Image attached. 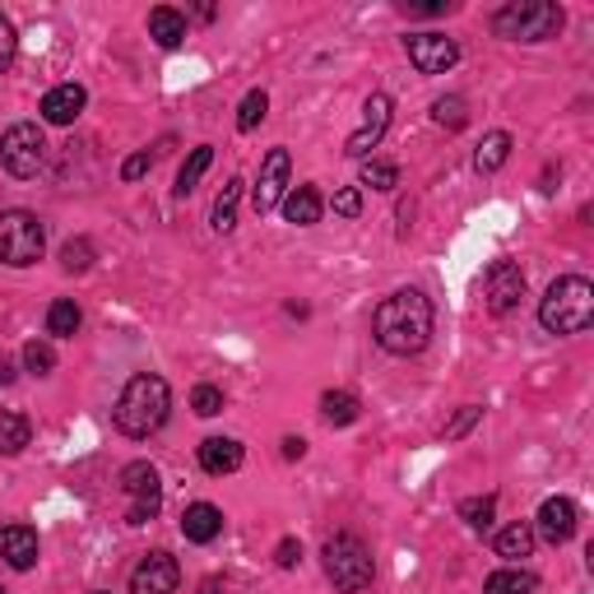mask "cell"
<instances>
[{
  "instance_id": "6da1fadb",
  "label": "cell",
  "mask_w": 594,
  "mask_h": 594,
  "mask_svg": "<svg viewBox=\"0 0 594 594\" xmlns=\"http://www.w3.org/2000/svg\"><path fill=\"white\" fill-rule=\"evenodd\" d=\"M433 325H437L433 298L423 289H399L382 298V306L372 312V340L386 353H395V358H414L433 340Z\"/></svg>"
},
{
  "instance_id": "7a4b0ae2",
  "label": "cell",
  "mask_w": 594,
  "mask_h": 594,
  "mask_svg": "<svg viewBox=\"0 0 594 594\" xmlns=\"http://www.w3.org/2000/svg\"><path fill=\"white\" fill-rule=\"evenodd\" d=\"M168 414H173L168 382L154 376V372H139V376H131V382H126V390H122V399H116V414L112 418H116V433L145 441V437L158 433L163 423H168Z\"/></svg>"
},
{
  "instance_id": "3957f363",
  "label": "cell",
  "mask_w": 594,
  "mask_h": 594,
  "mask_svg": "<svg viewBox=\"0 0 594 594\" xmlns=\"http://www.w3.org/2000/svg\"><path fill=\"white\" fill-rule=\"evenodd\" d=\"M594 321V283L585 274H562L549 283V293L539 302V325L549 335H581Z\"/></svg>"
},
{
  "instance_id": "277c9868",
  "label": "cell",
  "mask_w": 594,
  "mask_h": 594,
  "mask_svg": "<svg viewBox=\"0 0 594 594\" xmlns=\"http://www.w3.org/2000/svg\"><path fill=\"white\" fill-rule=\"evenodd\" d=\"M562 23L566 14L553 0H511V6L492 14V33L507 42H549L562 33Z\"/></svg>"
},
{
  "instance_id": "5b68a950",
  "label": "cell",
  "mask_w": 594,
  "mask_h": 594,
  "mask_svg": "<svg viewBox=\"0 0 594 594\" xmlns=\"http://www.w3.org/2000/svg\"><path fill=\"white\" fill-rule=\"evenodd\" d=\"M321 566H325V576L335 590L344 594H363L376 576V562H372V549L358 539V534H335V539H325V549H321Z\"/></svg>"
},
{
  "instance_id": "8992f818",
  "label": "cell",
  "mask_w": 594,
  "mask_h": 594,
  "mask_svg": "<svg viewBox=\"0 0 594 594\" xmlns=\"http://www.w3.org/2000/svg\"><path fill=\"white\" fill-rule=\"evenodd\" d=\"M42 247H46V228H42L38 213H29V209L0 213V265L29 270L42 260Z\"/></svg>"
},
{
  "instance_id": "52a82bcc",
  "label": "cell",
  "mask_w": 594,
  "mask_h": 594,
  "mask_svg": "<svg viewBox=\"0 0 594 594\" xmlns=\"http://www.w3.org/2000/svg\"><path fill=\"white\" fill-rule=\"evenodd\" d=\"M0 163H6L10 177H38V168L46 163V139L33 122H14L6 135H0Z\"/></svg>"
},
{
  "instance_id": "ba28073f",
  "label": "cell",
  "mask_w": 594,
  "mask_h": 594,
  "mask_svg": "<svg viewBox=\"0 0 594 594\" xmlns=\"http://www.w3.org/2000/svg\"><path fill=\"white\" fill-rule=\"evenodd\" d=\"M122 492L131 497V511H126L131 525H149L163 507V483H158V469L149 460H131L122 469Z\"/></svg>"
},
{
  "instance_id": "9c48e42d",
  "label": "cell",
  "mask_w": 594,
  "mask_h": 594,
  "mask_svg": "<svg viewBox=\"0 0 594 594\" xmlns=\"http://www.w3.org/2000/svg\"><path fill=\"white\" fill-rule=\"evenodd\" d=\"M520 298H525V270L515 260H492L483 274V306L492 316H507L520 306Z\"/></svg>"
},
{
  "instance_id": "30bf717a",
  "label": "cell",
  "mask_w": 594,
  "mask_h": 594,
  "mask_svg": "<svg viewBox=\"0 0 594 594\" xmlns=\"http://www.w3.org/2000/svg\"><path fill=\"white\" fill-rule=\"evenodd\" d=\"M404 52H409L418 75H446L460 61V42L446 33H409L404 38Z\"/></svg>"
},
{
  "instance_id": "8fae6325",
  "label": "cell",
  "mask_w": 594,
  "mask_h": 594,
  "mask_svg": "<svg viewBox=\"0 0 594 594\" xmlns=\"http://www.w3.org/2000/svg\"><path fill=\"white\" fill-rule=\"evenodd\" d=\"M289 173H293L289 149H270L265 163H260V173H256V186H251V205H256V213H270L283 196H289Z\"/></svg>"
},
{
  "instance_id": "7c38bea8",
  "label": "cell",
  "mask_w": 594,
  "mask_h": 594,
  "mask_svg": "<svg viewBox=\"0 0 594 594\" xmlns=\"http://www.w3.org/2000/svg\"><path fill=\"white\" fill-rule=\"evenodd\" d=\"M177 585H181V566L163 549L139 557V566L131 572V594H177Z\"/></svg>"
},
{
  "instance_id": "4fadbf2b",
  "label": "cell",
  "mask_w": 594,
  "mask_h": 594,
  "mask_svg": "<svg viewBox=\"0 0 594 594\" xmlns=\"http://www.w3.org/2000/svg\"><path fill=\"white\" fill-rule=\"evenodd\" d=\"M386 131H390V98H386V93H372L367 107H363V126L348 135L344 154H348V158H367L376 145H382Z\"/></svg>"
},
{
  "instance_id": "5bb4252c",
  "label": "cell",
  "mask_w": 594,
  "mask_h": 594,
  "mask_svg": "<svg viewBox=\"0 0 594 594\" xmlns=\"http://www.w3.org/2000/svg\"><path fill=\"white\" fill-rule=\"evenodd\" d=\"M84 107H88L84 84H56V88H46V98H42L38 112H42L46 126H75Z\"/></svg>"
},
{
  "instance_id": "9a60e30c",
  "label": "cell",
  "mask_w": 594,
  "mask_h": 594,
  "mask_svg": "<svg viewBox=\"0 0 594 594\" xmlns=\"http://www.w3.org/2000/svg\"><path fill=\"white\" fill-rule=\"evenodd\" d=\"M534 530H539V539H549V543H566L576 534V502L572 497H549V502L539 507Z\"/></svg>"
},
{
  "instance_id": "2e32d148",
  "label": "cell",
  "mask_w": 594,
  "mask_h": 594,
  "mask_svg": "<svg viewBox=\"0 0 594 594\" xmlns=\"http://www.w3.org/2000/svg\"><path fill=\"white\" fill-rule=\"evenodd\" d=\"M0 557L14 572H33L38 566V530L33 525H0Z\"/></svg>"
},
{
  "instance_id": "e0dca14e",
  "label": "cell",
  "mask_w": 594,
  "mask_h": 594,
  "mask_svg": "<svg viewBox=\"0 0 594 594\" xmlns=\"http://www.w3.org/2000/svg\"><path fill=\"white\" fill-rule=\"evenodd\" d=\"M247 460V450L237 437H205L200 441V469L213 473V479H223V473H237Z\"/></svg>"
},
{
  "instance_id": "ac0fdd59",
  "label": "cell",
  "mask_w": 594,
  "mask_h": 594,
  "mask_svg": "<svg viewBox=\"0 0 594 594\" xmlns=\"http://www.w3.org/2000/svg\"><path fill=\"white\" fill-rule=\"evenodd\" d=\"M279 205H283V219L298 223V228H312V223H321V213H325V200H321L316 186H293V191L283 196Z\"/></svg>"
},
{
  "instance_id": "d6986e66",
  "label": "cell",
  "mask_w": 594,
  "mask_h": 594,
  "mask_svg": "<svg viewBox=\"0 0 594 594\" xmlns=\"http://www.w3.org/2000/svg\"><path fill=\"white\" fill-rule=\"evenodd\" d=\"M181 534L191 539V543H213V539L223 534V511L213 507V502L186 507V515H181Z\"/></svg>"
},
{
  "instance_id": "ffe728a7",
  "label": "cell",
  "mask_w": 594,
  "mask_h": 594,
  "mask_svg": "<svg viewBox=\"0 0 594 594\" xmlns=\"http://www.w3.org/2000/svg\"><path fill=\"white\" fill-rule=\"evenodd\" d=\"M149 38L163 46V52H177V46L186 42V14L173 10V6L149 10Z\"/></svg>"
},
{
  "instance_id": "44dd1931",
  "label": "cell",
  "mask_w": 594,
  "mask_h": 594,
  "mask_svg": "<svg viewBox=\"0 0 594 594\" xmlns=\"http://www.w3.org/2000/svg\"><path fill=\"white\" fill-rule=\"evenodd\" d=\"M358 414H363V404H358V395H353V390H325V395H321V418H325L330 427L358 423Z\"/></svg>"
},
{
  "instance_id": "7402d4cb",
  "label": "cell",
  "mask_w": 594,
  "mask_h": 594,
  "mask_svg": "<svg viewBox=\"0 0 594 594\" xmlns=\"http://www.w3.org/2000/svg\"><path fill=\"white\" fill-rule=\"evenodd\" d=\"M511 145H515V139H511L507 131H492V135H483V145L473 149V168H479L483 177H488V173H497V168H507Z\"/></svg>"
},
{
  "instance_id": "603a6c76",
  "label": "cell",
  "mask_w": 594,
  "mask_h": 594,
  "mask_svg": "<svg viewBox=\"0 0 594 594\" xmlns=\"http://www.w3.org/2000/svg\"><path fill=\"white\" fill-rule=\"evenodd\" d=\"M492 549H497V557H507V562L530 557L534 553V530L525 525V520H515V525H507L502 534L492 539Z\"/></svg>"
},
{
  "instance_id": "cb8c5ba5",
  "label": "cell",
  "mask_w": 594,
  "mask_h": 594,
  "mask_svg": "<svg viewBox=\"0 0 594 594\" xmlns=\"http://www.w3.org/2000/svg\"><path fill=\"white\" fill-rule=\"evenodd\" d=\"M80 325H84V312H80V302H70V298H56L52 306H46V335H56V340H70V335H80Z\"/></svg>"
},
{
  "instance_id": "d4e9b609",
  "label": "cell",
  "mask_w": 594,
  "mask_h": 594,
  "mask_svg": "<svg viewBox=\"0 0 594 594\" xmlns=\"http://www.w3.org/2000/svg\"><path fill=\"white\" fill-rule=\"evenodd\" d=\"M539 590V576L534 572H520V566H507V572H492L483 594H534Z\"/></svg>"
},
{
  "instance_id": "484cf974",
  "label": "cell",
  "mask_w": 594,
  "mask_h": 594,
  "mask_svg": "<svg viewBox=\"0 0 594 594\" xmlns=\"http://www.w3.org/2000/svg\"><path fill=\"white\" fill-rule=\"evenodd\" d=\"M33 437V423L23 414H0V456H19Z\"/></svg>"
},
{
  "instance_id": "4316f807",
  "label": "cell",
  "mask_w": 594,
  "mask_h": 594,
  "mask_svg": "<svg viewBox=\"0 0 594 594\" xmlns=\"http://www.w3.org/2000/svg\"><path fill=\"white\" fill-rule=\"evenodd\" d=\"M209 163H213V149H209V145L191 149V158H186V163H181V173H177V196H191V191H196L200 177L209 173Z\"/></svg>"
},
{
  "instance_id": "83f0119b",
  "label": "cell",
  "mask_w": 594,
  "mask_h": 594,
  "mask_svg": "<svg viewBox=\"0 0 594 594\" xmlns=\"http://www.w3.org/2000/svg\"><path fill=\"white\" fill-rule=\"evenodd\" d=\"M237 200H242V181H228L219 200H213V232H232L237 228Z\"/></svg>"
},
{
  "instance_id": "f1b7e54d",
  "label": "cell",
  "mask_w": 594,
  "mask_h": 594,
  "mask_svg": "<svg viewBox=\"0 0 594 594\" xmlns=\"http://www.w3.org/2000/svg\"><path fill=\"white\" fill-rule=\"evenodd\" d=\"M265 112H270V93L265 88H251L242 107H237V131H256L260 122H265Z\"/></svg>"
},
{
  "instance_id": "f546056e",
  "label": "cell",
  "mask_w": 594,
  "mask_h": 594,
  "mask_svg": "<svg viewBox=\"0 0 594 594\" xmlns=\"http://www.w3.org/2000/svg\"><path fill=\"white\" fill-rule=\"evenodd\" d=\"M358 186H372V191H395V186H399V168H395V163L372 158V163H363Z\"/></svg>"
},
{
  "instance_id": "4dcf8cb0",
  "label": "cell",
  "mask_w": 594,
  "mask_h": 594,
  "mask_svg": "<svg viewBox=\"0 0 594 594\" xmlns=\"http://www.w3.org/2000/svg\"><path fill=\"white\" fill-rule=\"evenodd\" d=\"M492 515H497V497H469V502H460V520L469 530H488L492 525Z\"/></svg>"
},
{
  "instance_id": "1f68e13d",
  "label": "cell",
  "mask_w": 594,
  "mask_h": 594,
  "mask_svg": "<svg viewBox=\"0 0 594 594\" xmlns=\"http://www.w3.org/2000/svg\"><path fill=\"white\" fill-rule=\"evenodd\" d=\"M433 122L446 126V131H465V122H469L465 98H456V93H450V98H437L433 103Z\"/></svg>"
},
{
  "instance_id": "d6a6232c",
  "label": "cell",
  "mask_w": 594,
  "mask_h": 594,
  "mask_svg": "<svg viewBox=\"0 0 594 594\" xmlns=\"http://www.w3.org/2000/svg\"><path fill=\"white\" fill-rule=\"evenodd\" d=\"M88 265H93V242L88 237H75V242L61 247V270L65 274H84Z\"/></svg>"
},
{
  "instance_id": "836d02e7",
  "label": "cell",
  "mask_w": 594,
  "mask_h": 594,
  "mask_svg": "<svg viewBox=\"0 0 594 594\" xmlns=\"http://www.w3.org/2000/svg\"><path fill=\"white\" fill-rule=\"evenodd\" d=\"M23 367H29L33 376H46L56 367V348L46 344V340H33V344H23Z\"/></svg>"
},
{
  "instance_id": "e575fe53",
  "label": "cell",
  "mask_w": 594,
  "mask_h": 594,
  "mask_svg": "<svg viewBox=\"0 0 594 594\" xmlns=\"http://www.w3.org/2000/svg\"><path fill=\"white\" fill-rule=\"evenodd\" d=\"M191 409H196L200 418L223 414V390H219V386H196V390H191Z\"/></svg>"
},
{
  "instance_id": "d590c367",
  "label": "cell",
  "mask_w": 594,
  "mask_h": 594,
  "mask_svg": "<svg viewBox=\"0 0 594 594\" xmlns=\"http://www.w3.org/2000/svg\"><path fill=\"white\" fill-rule=\"evenodd\" d=\"M14 52H19V33H14V23L0 14V75L14 65Z\"/></svg>"
},
{
  "instance_id": "8d00e7d4",
  "label": "cell",
  "mask_w": 594,
  "mask_h": 594,
  "mask_svg": "<svg viewBox=\"0 0 594 594\" xmlns=\"http://www.w3.org/2000/svg\"><path fill=\"white\" fill-rule=\"evenodd\" d=\"M479 418H483V409H479V404H465V409H460L456 418L446 423V441H460V437H465V433H469V427L479 423Z\"/></svg>"
},
{
  "instance_id": "74e56055",
  "label": "cell",
  "mask_w": 594,
  "mask_h": 594,
  "mask_svg": "<svg viewBox=\"0 0 594 594\" xmlns=\"http://www.w3.org/2000/svg\"><path fill=\"white\" fill-rule=\"evenodd\" d=\"M335 213H344V219H358V213H363V191H358V186H344V191H335Z\"/></svg>"
},
{
  "instance_id": "f35d334b",
  "label": "cell",
  "mask_w": 594,
  "mask_h": 594,
  "mask_svg": "<svg viewBox=\"0 0 594 594\" xmlns=\"http://www.w3.org/2000/svg\"><path fill=\"white\" fill-rule=\"evenodd\" d=\"M149 168H154V154H149V149H139V154H131V158L122 163V177H126V181H139Z\"/></svg>"
},
{
  "instance_id": "ab89813d",
  "label": "cell",
  "mask_w": 594,
  "mask_h": 594,
  "mask_svg": "<svg viewBox=\"0 0 594 594\" xmlns=\"http://www.w3.org/2000/svg\"><path fill=\"white\" fill-rule=\"evenodd\" d=\"M274 562L283 566V572H293V566L302 562V543H298V539H279V549H274Z\"/></svg>"
},
{
  "instance_id": "60d3db41",
  "label": "cell",
  "mask_w": 594,
  "mask_h": 594,
  "mask_svg": "<svg viewBox=\"0 0 594 594\" xmlns=\"http://www.w3.org/2000/svg\"><path fill=\"white\" fill-rule=\"evenodd\" d=\"M306 456V441L302 437H283V460H302Z\"/></svg>"
},
{
  "instance_id": "b9f144b4",
  "label": "cell",
  "mask_w": 594,
  "mask_h": 594,
  "mask_svg": "<svg viewBox=\"0 0 594 594\" xmlns=\"http://www.w3.org/2000/svg\"><path fill=\"white\" fill-rule=\"evenodd\" d=\"M10 382H14V363L0 353V386H10Z\"/></svg>"
},
{
  "instance_id": "7bdbcfd3",
  "label": "cell",
  "mask_w": 594,
  "mask_h": 594,
  "mask_svg": "<svg viewBox=\"0 0 594 594\" xmlns=\"http://www.w3.org/2000/svg\"><path fill=\"white\" fill-rule=\"evenodd\" d=\"M93 594H107V590H93Z\"/></svg>"
},
{
  "instance_id": "ee69618b",
  "label": "cell",
  "mask_w": 594,
  "mask_h": 594,
  "mask_svg": "<svg viewBox=\"0 0 594 594\" xmlns=\"http://www.w3.org/2000/svg\"><path fill=\"white\" fill-rule=\"evenodd\" d=\"M0 594H6V590H0Z\"/></svg>"
}]
</instances>
